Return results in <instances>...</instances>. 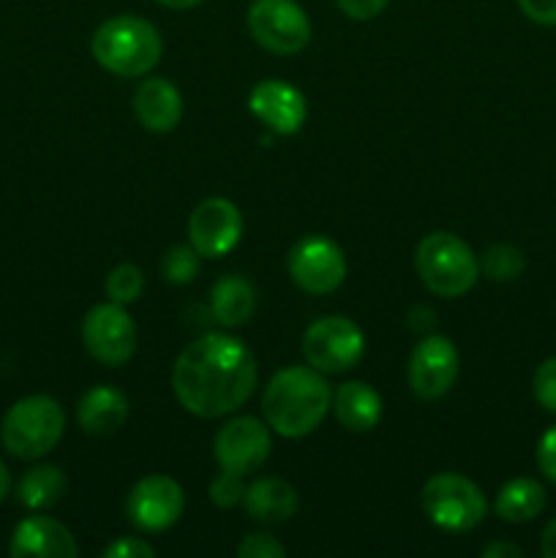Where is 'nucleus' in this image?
I'll use <instances>...</instances> for the list:
<instances>
[{
    "mask_svg": "<svg viewBox=\"0 0 556 558\" xmlns=\"http://www.w3.org/2000/svg\"><path fill=\"white\" fill-rule=\"evenodd\" d=\"M156 3L167 5V9H174V11H185V9H194V5L205 3V0H156Z\"/></svg>",
    "mask_w": 556,
    "mask_h": 558,
    "instance_id": "nucleus-36",
    "label": "nucleus"
},
{
    "mask_svg": "<svg viewBox=\"0 0 556 558\" xmlns=\"http://www.w3.org/2000/svg\"><path fill=\"white\" fill-rule=\"evenodd\" d=\"M545 488L532 477H516L501 485L496 496V515L505 523H529L543 512Z\"/></svg>",
    "mask_w": 556,
    "mask_h": 558,
    "instance_id": "nucleus-23",
    "label": "nucleus"
},
{
    "mask_svg": "<svg viewBox=\"0 0 556 558\" xmlns=\"http://www.w3.org/2000/svg\"><path fill=\"white\" fill-rule=\"evenodd\" d=\"M183 507V488L172 477L150 474L131 488L129 499H125V515H129L131 526L140 529V532L158 534L180 521Z\"/></svg>",
    "mask_w": 556,
    "mask_h": 558,
    "instance_id": "nucleus-10",
    "label": "nucleus"
},
{
    "mask_svg": "<svg viewBox=\"0 0 556 558\" xmlns=\"http://www.w3.org/2000/svg\"><path fill=\"white\" fill-rule=\"evenodd\" d=\"M142 289H145V276L136 265H118L112 272L107 276V294L112 303L120 305H131L140 300Z\"/></svg>",
    "mask_w": 556,
    "mask_h": 558,
    "instance_id": "nucleus-26",
    "label": "nucleus"
},
{
    "mask_svg": "<svg viewBox=\"0 0 556 558\" xmlns=\"http://www.w3.org/2000/svg\"><path fill=\"white\" fill-rule=\"evenodd\" d=\"M480 267H483V272L491 281H516L523 272V267H527V259H523V251L518 245L496 243L483 251Z\"/></svg>",
    "mask_w": 556,
    "mask_h": 558,
    "instance_id": "nucleus-24",
    "label": "nucleus"
},
{
    "mask_svg": "<svg viewBox=\"0 0 556 558\" xmlns=\"http://www.w3.org/2000/svg\"><path fill=\"white\" fill-rule=\"evenodd\" d=\"M210 308L218 325L243 327L249 325L256 311V289L240 276L218 278L210 289Z\"/></svg>",
    "mask_w": 556,
    "mask_h": 558,
    "instance_id": "nucleus-21",
    "label": "nucleus"
},
{
    "mask_svg": "<svg viewBox=\"0 0 556 558\" xmlns=\"http://www.w3.org/2000/svg\"><path fill=\"white\" fill-rule=\"evenodd\" d=\"M534 401L545 409V412L556 414V357L543 360L534 371L532 379Z\"/></svg>",
    "mask_w": 556,
    "mask_h": 558,
    "instance_id": "nucleus-28",
    "label": "nucleus"
},
{
    "mask_svg": "<svg viewBox=\"0 0 556 558\" xmlns=\"http://www.w3.org/2000/svg\"><path fill=\"white\" fill-rule=\"evenodd\" d=\"M134 112L142 129L167 134L183 118V98H180L178 87L172 82L161 80V76H153V80H145L136 87Z\"/></svg>",
    "mask_w": 556,
    "mask_h": 558,
    "instance_id": "nucleus-17",
    "label": "nucleus"
},
{
    "mask_svg": "<svg viewBox=\"0 0 556 558\" xmlns=\"http://www.w3.org/2000/svg\"><path fill=\"white\" fill-rule=\"evenodd\" d=\"M336 3H338V9L349 16V20L365 22V20H374V16H379L390 0H336Z\"/></svg>",
    "mask_w": 556,
    "mask_h": 558,
    "instance_id": "nucleus-32",
    "label": "nucleus"
},
{
    "mask_svg": "<svg viewBox=\"0 0 556 558\" xmlns=\"http://www.w3.org/2000/svg\"><path fill=\"white\" fill-rule=\"evenodd\" d=\"M256 376V357L243 341L210 332L191 341L174 360L172 390L185 412L216 420L232 414L254 396Z\"/></svg>",
    "mask_w": 556,
    "mask_h": 558,
    "instance_id": "nucleus-1",
    "label": "nucleus"
},
{
    "mask_svg": "<svg viewBox=\"0 0 556 558\" xmlns=\"http://www.w3.org/2000/svg\"><path fill=\"white\" fill-rule=\"evenodd\" d=\"M69 480H65L63 469L52 466V463H41V466L27 469L16 483V501L27 510H47L55 507L65 496Z\"/></svg>",
    "mask_w": 556,
    "mask_h": 558,
    "instance_id": "nucleus-22",
    "label": "nucleus"
},
{
    "mask_svg": "<svg viewBox=\"0 0 556 558\" xmlns=\"http://www.w3.org/2000/svg\"><path fill=\"white\" fill-rule=\"evenodd\" d=\"M409 387L423 401L447 396L458 379V349L445 336H425L409 357Z\"/></svg>",
    "mask_w": 556,
    "mask_h": 558,
    "instance_id": "nucleus-14",
    "label": "nucleus"
},
{
    "mask_svg": "<svg viewBox=\"0 0 556 558\" xmlns=\"http://www.w3.org/2000/svg\"><path fill=\"white\" fill-rule=\"evenodd\" d=\"M518 9L537 25H556V0H518Z\"/></svg>",
    "mask_w": 556,
    "mask_h": 558,
    "instance_id": "nucleus-33",
    "label": "nucleus"
},
{
    "mask_svg": "<svg viewBox=\"0 0 556 558\" xmlns=\"http://www.w3.org/2000/svg\"><path fill=\"white\" fill-rule=\"evenodd\" d=\"M249 33L273 54H298L311 41V22L294 0H254Z\"/></svg>",
    "mask_w": 556,
    "mask_h": 558,
    "instance_id": "nucleus-8",
    "label": "nucleus"
},
{
    "mask_svg": "<svg viewBox=\"0 0 556 558\" xmlns=\"http://www.w3.org/2000/svg\"><path fill=\"white\" fill-rule=\"evenodd\" d=\"M104 558H153L156 548L140 537H118L101 550Z\"/></svg>",
    "mask_w": 556,
    "mask_h": 558,
    "instance_id": "nucleus-30",
    "label": "nucleus"
},
{
    "mask_svg": "<svg viewBox=\"0 0 556 558\" xmlns=\"http://www.w3.org/2000/svg\"><path fill=\"white\" fill-rule=\"evenodd\" d=\"M240 234H243V216L238 205L223 196H210L191 210L189 240L200 256L221 259L232 254L234 245L240 243Z\"/></svg>",
    "mask_w": 556,
    "mask_h": 558,
    "instance_id": "nucleus-13",
    "label": "nucleus"
},
{
    "mask_svg": "<svg viewBox=\"0 0 556 558\" xmlns=\"http://www.w3.org/2000/svg\"><path fill=\"white\" fill-rule=\"evenodd\" d=\"M420 281L436 298H463L474 289L480 262L467 243L452 232H431L420 240L414 254Z\"/></svg>",
    "mask_w": 556,
    "mask_h": 558,
    "instance_id": "nucleus-5",
    "label": "nucleus"
},
{
    "mask_svg": "<svg viewBox=\"0 0 556 558\" xmlns=\"http://www.w3.org/2000/svg\"><path fill=\"white\" fill-rule=\"evenodd\" d=\"M90 49L96 63L109 74L134 80V76H145L147 71L156 69L164 52V41L153 22L123 14L107 20L93 33Z\"/></svg>",
    "mask_w": 556,
    "mask_h": 558,
    "instance_id": "nucleus-3",
    "label": "nucleus"
},
{
    "mask_svg": "<svg viewBox=\"0 0 556 558\" xmlns=\"http://www.w3.org/2000/svg\"><path fill=\"white\" fill-rule=\"evenodd\" d=\"M333 407V390L322 371L292 365L278 371L265 387L262 412L267 425L283 439H303L314 434Z\"/></svg>",
    "mask_w": 556,
    "mask_h": 558,
    "instance_id": "nucleus-2",
    "label": "nucleus"
},
{
    "mask_svg": "<svg viewBox=\"0 0 556 558\" xmlns=\"http://www.w3.org/2000/svg\"><path fill=\"white\" fill-rule=\"evenodd\" d=\"M289 276L309 294H330L347 278V256L333 240L305 238L289 251Z\"/></svg>",
    "mask_w": 556,
    "mask_h": 558,
    "instance_id": "nucleus-12",
    "label": "nucleus"
},
{
    "mask_svg": "<svg viewBox=\"0 0 556 558\" xmlns=\"http://www.w3.org/2000/svg\"><path fill=\"white\" fill-rule=\"evenodd\" d=\"M243 505L249 518H254L256 523L278 526V523H287L289 518L298 512L300 499L298 490H294L287 480L262 477L245 488Z\"/></svg>",
    "mask_w": 556,
    "mask_h": 558,
    "instance_id": "nucleus-19",
    "label": "nucleus"
},
{
    "mask_svg": "<svg viewBox=\"0 0 556 558\" xmlns=\"http://www.w3.org/2000/svg\"><path fill=\"white\" fill-rule=\"evenodd\" d=\"M82 343L98 363L112 365V368L129 363L136 352V325L125 305H93L82 319Z\"/></svg>",
    "mask_w": 556,
    "mask_h": 558,
    "instance_id": "nucleus-9",
    "label": "nucleus"
},
{
    "mask_svg": "<svg viewBox=\"0 0 556 558\" xmlns=\"http://www.w3.org/2000/svg\"><path fill=\"white\" fill-rule=\"evenodd\" d=\"M540 554L545 558H556V518L543 529V537H540Z\"/></svg>",
    "mask_w": 556,
    "mask_h": 558,
    "instance_id": "nucleus-35",
    "label": "nucleus"
},
{
    "mask_svg": "<svg viewBox=\"0 0 556 558\" xmlns=\"http://www.w3.org/2000/svg\"><path fill=\"white\" fill-rule=\"evenodd\" d=\"M200 259L194 245H172L161 259V276L169 283H191L200 276Z\"/></svg>",
    "mask_w": 556,
    "mask_h": 558,
    "instance_id": "nucleus-25",
    "label": "nucleus"
},
{
    "mask_svg": "<svg viewBox=\"0 0 556 558\" xmlns=\"http://www.w3.org/2000/svg\"><path fill=\"white\" fill-rule=\"evenodd\" d=\"M537 466L545 474V480L556 485V425L543 434L537 441Z\"/></svg>",
    "mask_w": 556,
    "mask_h": 558,
    "instance_id": "nucleus-31",
    "label": "nucleus"
},
{
    "mask_svg": "<svg viewBox=\"0 0 556 558\" xmlns=\"http://www.w3.org/2000/svg\"><path fill=\"white\" fill-rule=\"evenodd\" d=\"M9 490H11V477H9V469H5V463L0 461V501H3L5 496H9Z\"/></svg>",
    "mask_w": 556,
    "mask_h": 558,
    "instance_id": "nucleus-37",
    "label": "nucleus"
},
{
    "mask_svg": "<svg viewBox=\"0 0 556 558\" xmlns=\"http://www.w3.org/2000/svg\"><path fill=\"white\" fill-rule=\"evenodd\" d=\"M249 109L273 134L292 136L305 123V96L283 80H265L251 90Z\"/></svg>",
    "mask_w": 556,
    "mask_h": 558,
    "instance_id": "nucleus-15",
    "label": "nucleus"
},
{
    "mask_svg": "<svg viewBox=\"0 0 556 558\" xmlns=\"http://www.w3.org/2000/svg\"><path fill=\"white\" fill-rule=\"evenodd\" d=\"M9 554L14 558H74L80 548L63 523L47 515H31L14 529Z\"/></svg>",
    "mask_w": 556,
    "mask_h": 558,
    "instance_id": "nucleus-16",
    "label": "nucleus"
},
{
    "mask_svg": "<svg viewBox=\"0 0 556 558\" xmlns=\"http://www.w3.org/2000/svg\"><path fill=\"white\" fill-rule=\"evenodd\" d=\"M365 354V336L347 316H322L305 330L303 357L322 374L352 371Z\"/></svg>",
    "mask_w": 556,
    "mask_h": 558,
    "instance_id": "nucleus-7",
    "label": "nucleus"
},
{
    "mask_svg": "<svg viewBox=\"0 0 556 558\" xmlns=\"http://www.w3.org/2000/svg\"><path fill=\"white\" fill-rule=\"evenodd\" d=\"M65 430V414L55 398L27 396L5 412L0 441L20 461H38L58 447Z\"/></svg>",
    "mask_w": 556,
    "mask_h": 558,
    "instance_id": "nucleus-4",
    "label": "nucleus"
},
{
    "mask_svg": "<svg viewBox=\"0 0 556 558\" xmlns=\"http://www.w3.org/2000/svg\"><path fill=\"white\" fill-rule=\"evenodd\" d=\"M423 512L442 532L463 534L483 523L488 501L478 483L463 474L442 472L423 485Z\"/></svg>",
    "mask_w": 556,
    "mask_h": 558,
    "instance_id": "nucleus-6",
    "label": "nucleus"
},
{
    "mask_svg": "<svg viewBox=\"0 0 556 558\" xmlns=\"http://www.w3.org/2000/svg\"><path fill=\"white\" fill-rule=\"evenodd\" d=\"M270 425L256 417H234L218 428L213 456L223 472L251 474L270 458Z\"/></svg>",
    "mask_w": 556,
    "mask_h": 558,
    "instance_id": "nucleus-11",
    "label": "nucleus"
},
{
    "mask_svg": "<svg viewBox=\"0 0 556 558\" xmlns=\"http://www.w3.org/2000/svg\"><path fill=\"white\" fill-rule=\"evenodd\" d=\"M245 488H249V485H243V474L223 472L221 469V474L210 483V501L216 507H221V510H229V507L243 501Z\"/></svg>",
    "mask_w": 556,
    "mask_h": 558,
    "instance_id": "nucleus-27",
    "label": "nucleus"
},
{
    "mask_svg": "<svg viewBox=\"0 0 556 558\" xmlns=\"http://www.w3.org/2000/svg\"><path fill=\"white\" fill-rule=\"evenodd\" d=\"M333 412L336 420L352 434H368L382 420V398L365 381H343L333 392Z\"/></svg>",
    "mask_w": 556,
    "mask_h": 558,
    "instance_id": "nucleus-20",
    "label": "nucleus"
},
{
    "mask_svg": "<svg viewBox=\"0 0 556 558\" xmlns=\"http://www.w3.org/2000/svg\"><path fill=\"white\" fill-rule=\"evenodd\" d=\"M76 420L90 436H109L129 420V398L118 387H90L76 403Z\"/></svg>",
    "mask_w": 556,
    "mask_h": 558,
    "instance_id": "nucleus-18",
    "label": "nucleus"
},
{
    "mask_svg": "<svg viewBox=\"0 0 556 558\" xmlns=\"http://www.w3.org/2000/svg\"><path fill=\"white\" fill-rule=\"evenodd\" d=\"M238 556L240 558H283L287 556V548H283L273 534L256 532V534H249V537L238 545Z\"/></svg>",
    "mask_w": 556,
    "mask_h": 558,
    "instance_id": "nucleus-29",
    "label": "nucleus"
},
{
    "mask_svg": "<svg viewBox=\"0 0 556 558\" xmlns=\"http://www.w3.org/2000/svg\"><path fill=\"white\" fill-rule=\"evenodd\" d=\"M521 548L518 545H507V543H494L488 548H483V558H521Z\"/></svg>",
    "mask_w": 556,
    "mask_h": 558,
    "instance_id": "nucleus-34",
    "label": "nucleus"
}]
</instances>
